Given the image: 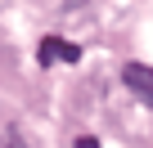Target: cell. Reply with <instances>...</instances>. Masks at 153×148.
Instances as JSON below:
<instances>
[{
	"label": "cell",
	"instance_id": "3957f363",
	"mask_svg": "<svg viewBox=\"0 0 153 148\" xmlns=\"http://www.w3.org/2000/svg\"><path fill=\"white\" fill-rule=\"evenodd\" d=\"M76 148H99V139H90V135H81V139H76Z\"/></svg>",
	"mask_w": 153,
	"mask_h": 148
},
{
	"label": "cell",
	"instance_id": "6da1fadb",
	"mask_svg": "<svg viewBox=\"0 0 153 148\" xmlns=\"http://www.w3.org/2000/svg\"><path fill=\"white\" fill-rule=\"evenodd\" d=\"M122 81H126V90H131L140 103L153 108V67H149V63H126V67H122Z\"/></svg>",
	"mask_w": 153,
	"mask_h": 148
},
{
	"label": "cell",
	"instance_id": "7a4b0ae2",
	"mask_svg": "<svg viewBox=\"0 0 153 148\" xmlns=\"http://www.w3.org/2000/svg\"><path fill=\"white\" fill-rule=\"evenodd\" d=\"M36 58H41V67H50V63H76L81 49H76L72 40H63V36H45L41 49H36Z\"/></svg>",
	"mask_w": 153,
	"mask_h": 148
}]
</instances>
